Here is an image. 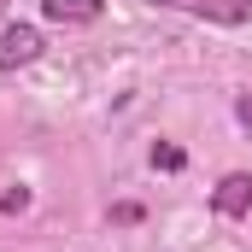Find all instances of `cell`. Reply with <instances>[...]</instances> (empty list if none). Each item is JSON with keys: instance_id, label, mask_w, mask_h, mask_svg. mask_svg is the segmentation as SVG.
<instances>
[{"instance_id": "cell-1", "label": "cell", "mask_w": 252, "mask_h": 252, "mask_svg": "<svg viewBox=\"0 0 252 252\" xmlns=\"http://www.w3.org/2000/svg\"><path fill=\"white\" fill-rule=\"evenodd\" d=\"M135 6H158V12H182L199 24H217V30H241L252 24V0H135Z\"/></svg>"}, {"instance_id": "cell-2", "label": "cell", "mask_w": 252, "mask_h": 252, "mask_svg": "<svg viewBox=\"0 0 252 252\" xmlns=\"http://www.w3.org/2000/svg\"><path fill=\"white\" fill-rule=\"evenodd\" d=\"M41 53H47V35H41V24H6V30H0V76H12V70H30Z\"/></svg>"}, {"instance_id": "cell-4", "label": "cell", "mask_w": 252, "mask_h": 252, "mask_svg": "<svg viewBox=\"0 0 252 252\" xmlns=\"http://www.w3.org/2000/svg\"><path fill=\"white\" fill-rule=\"evenodd\" d=\"M41 18L59 30H88L106 18V0H41Z\"/></svg>"}, {"instance_id": "cell-6", "label": "cell", "mask_w": 252, "mask_h": 252, "mask_svg": "<svg viewBox=\"0 0 252 252\" xmlns=\"http://www.w3.org/2000/svg\"><path fill=\"white\" fill-rule=\"evenodd\" d=\"M112 223H141V205L124 199V205H112Z\"/></svg>"}, {"instance_id": "cell-7", "label": "cell", "mask_w": 252, "mask_h": 252, "mask_svg": "<svg viewBox=\"0 0 252 252\" xmlns=\"http://www.w3.org/2000/svg\"><path fill=\"white\" fill-rule=\"evenodd\" d=\"M235 118H241V129L252 135V94H235Z\"/></svg>"}, {"instance_id": "cell-5", "label": "cell", "mask_w": 252, "mask_h": 252, "mask_svg": "<svg viewBox=\"0 0 252 252\" xmlns=\"http://www.w3.org/2000/svg\"><path fill=\"white\" fill-rule=\"evenodd\" d=\"M153 164H158V170H182L188 153H182V147H153Z\"/></svg>"}, {"instance_id": "cell-3", "label": "cell", "mask_w": 252, "mask_h": 252, "mask_svg": "<svg viewBox=\"0 0 252 252\" xmlns=\"http://www.w3.org/2000/svg\"><path fill=\"white\" fill-rule=\"evenodd\" d=\"M211 211H217V217H229V223L252 217V170H229V176L211 188Z\"/></svg>"}]
</instances>
